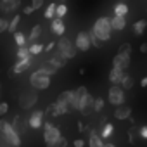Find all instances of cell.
I'll return each instance as SVG.
<instances>
[{
    "label": "cell",
    "instance_id": "obj_25",
    "mask_svg": "<svg viewBox=\"0 0 147 147\" xmlns=\"http://www.w3.org/2000/svg\"><path fill=\"white\" fill-rule=\"evenodd\" d=\"M28 50H30V54H31V57H33V55H38V54L45 52V47H43L42 43H33V45L28 47Z\"/></svg>",
    "mask_w": 147,
    "mask_h": 147
},
{
    "label": "cell",
    "instance_id": "obj_46",
    "mask_svg": "<svg viewBox=\"0 0 147 147\" xmlns=\"http://www.w3.org/2000/svg\"><path fill=\"white\" fill-rule=\"evenodd\" d=\"M102 147H116V145H114V144H111V142H104V145H102Z\"/></svg>",
    "mask_w": 147,
    "mask_h": 147
},
{
    "label": "cell",
    "instance_id": "obj_3",
    "mask_svg": "<svg viewBox=\"0 0 147 147\" xmlns=\"http://www.w3.org/2000/svg\"><path fill=\"white\" fill-rule=\"evenodd\" d=\"M57 52L67 61V59H73L76 54H78V49L73 45V42L69 40V38H66V36H61L59 40H57Z\"/></svg>",
    "mask_w": 147,
    "mask_h": 147
},
{
    "label": "cell",
    "instance_id": "obj_29",
    "mask_svg": "<svg viewBox=\"0 0 147 147\" xmlns=\"http://www.w3.org/2000/svg\"><path fill=\"white\" fill-rule=\"evenodd\" d=\"M66 14H67V7H66V4H59V5L55 7V18L62 19Z\"/></svg>",
    "mask_w": 147,
    "mask_h": 147
},
{
    "label": "cell",
    "instance_id": "obj_21",
    "mask_svg": "<svg viewBox=\"0 0 147 147\" xmlns=\"http://www.w3.org/2000/svg\"><path fill=\"white\" fill-rule=\"evenodd\" d=\"M145 28H147V21H145V19H138L137 23H133V33H135L137 36L144 35Z\"/></svg>",
    "mask_w": 147,
    "mask_h": 147
},
{
    "label": "cell",
    "instance_id": "obj_10",
    "mask_svg": "<svg viewBox=\"0 0 147 147\" xmlns=\"http://www.w3.org/2000/svg\"><path fill=\"white\" fill-rule=\"evenodd\" d=\"M42 123H43V111H40V109L33 111V113L30 114V118H28V125H30V128L38 130V128L42 126Z\"/></svg>",
    "mask_w": 147,
    "mask_h": 147
},
{
    "label": "cell",
    "instance_id": "obj_20",
    "mask_svg": "<svg viewBox=\"0 0 147 147\" xmlns=\"http://www.w3.org/2000/svg\"><path fill=\"white\" fill-rule=\"evenodd\" d=\"M88 145L90 147H102L104 145V140L100 135H97V131H92L90 133V138H88Z\"/></svg>",
    "mask_w": 147,
    "mask_h": 147
},
{
    "label": "cell",
    "instance_id": "obj_5",
    "mask_svg": "<svg viewBox=\"0 0 147 147\" xmlns=\"http://www.w3.org/2000/svg\"><path fill=\"white\" fill-rule=\"evenodd\" d=\"M107 97H109V102L113 106H116V107L125 106V90L119 85H113L107 92Z\"/></svg>",
    "mask_w": 147,
    "mask_h": 147
},
{
    "label": "cell",
    "instance_id": "obj_43",
    "mask_svg": "<svg viewBox=\"0 0 147 147\" xmlns=\"http://www.w3.org/2000/svg\"><path fill=\"white\" fill-rule=\"evenodd\" d=\"M54 47H55V43H54V42H50V43H49V45L45 47V52H50V50H52Z\"/></svg>",
    "mask_w": 147,
    "mask_h": 147
},
{
    "label": "cell",
    "instance_id": "obj_4",
    "mask_svg": "<svg viewBox=\"0 0 147 147\" xmlns=\"http://www.w3.org/2000/svg\"><path fill=\"white\" fill-rule=\"evenodd\" d=\"M30 83L35 90H47L50 87V76L43 75L40 71H35L33 75L30 76Z\"/></svg>",
    "mask_w": 147,
    "mask_h": 147
},
{
    "label": "cell",
    "instance_id": "obj_28",
    "mask_svg": "<svg viewBox=\"0 0 147 147\" xmlns=\"http://www.w3.org/2000/svg\"><path fill=\"white\" fill-rule=\"evenodd\" d=\"M14 42H16L19 47H26V36H24V33L16 31V33H14Z\"/></svg>",
    "mask_w": 147,
    "mask_h": 147
},
{
    "label": "cell",
    "instance_id": "obj_13",
    "mask_svg": "<svg viewBox=\"0 0 147 147\" xmlns=\"http://www.w3.org/2000/svg\"><path fill=\"white\" fill-rule=\"evenodd\" d=\"M30 66H31V57H28V59H21V61H18V62L12 66V69H11V75H12V73H14V75H19V73L26 71Z\"/></svg>",
    "mask_w": 147,
    "mask_h": 147
},
{
    "label": "cell",
    "instance_id": "obj_26",
    "mask_svg": "<svg viewBox=\"0 0 147 147\" xmlns=\"http://www.w3.org/2000/svg\"><path fill=\"white\" fill-rule=\"evenodd\" d=\"M119 87H121L123 90H130V88L133 87V78H131L130 75H125L123 80H121V83H119Z\"/></svg>",
    "mask_w": 147,
    "mask_h": 147
},
{
    "label": "cell",
    "instance_id": "obj_33",
    "mask_svg": "<svg viewBox=\"0 0 147 147\" xmlns=\"http://www.w3.org/2000/svg\"><path fill=\"white\" fill-rule=\"evenodd\" d=\"M47 147H67V140H66L64 137H61V138H57L55 142L47 144Z\"/></svg>",
    "mask_w": 147,
    "mask_h": 147
},
{
    "label": "cell",
    "instance_id": "obj_36",
    "mask_svg": "<svg viewBox=\"0 0 147 147\" xmlns=\"http://www.w3.org/2000/svg\"><path fill=\"white\" fill-rule=\"evenodd\" d=\"M118 54H128V55H130V54H131V45H130V43H121Z\"/></svg>",
    "mask_w": 147,
    "mask_h": 147
},
{
    "label": "cell",
    "instance_id": "obj_6",
    "mask_svg": "<svg viewBox=\"0 0 147 147\" xmlns=\"http://www.w3.org/2000/svg\"><path fill=\"white\" fill-rule=\"evenodd\" d=\"M36 100H38V94H36L35 90H26V92H23L21 97H19V106H21L23 109H31V107L36 104Z\"/></svg>",
    "mask_w": 147,
    "mask_h": 147
},
{
    "label": "cell",
    "instance_id": "obj_41",
    "mask_svg": "<svg viewBox=\"0 0 147 147\" xmlns=\"http://www.w3.org/2000/svg\"><path fill=\"white\" fill-rule=\"evenodd\" d=\"M138 133H140V137H142V138H145V140H147V126H142Z\"/></svg>",
    "mask_w": 147,
    "mask_h": 147
},
{
    "label": "cell",
    "instance_id": "obj_39",
    "mask_svg": "<svg viewBox=\"0 0 147 147\" xmlns=\"http://www.w3.org/2000/svg\"><path fill=\"white\" fill-rule=\"evenodd\" d=\"M42 5H43V0H31V7L36 11V9H42Z\"/></svg>",
    "mask_w": 147,
    "mask_h": 147
},
{
    "label": "cell",
    "instance_id": "obj_11",
    "mask_svg": "<svg viewBox=\"0 0 147 147\" xmlns=\"http://www.w3.org/2000/svg\"><path fill=\"white\" fill-rule=\"evenodd\" d=\"M21 7V0H0V11L2 12H16Z\"/></svg>",
    "mask_w": 147,
    "mask_h": 147
},
{
    "label": "cell",
    "instance_id": "obj_38",
    "mask_svg": "<svg viewBox=\"0 0 147 147\" xmlns=\"http://www.w3.org/2000/svg\"><path fill=\"white\" fill-rule=\"evenodd\" d=\"M7 111H9V104L7 102H0V116L7 114Z\"/></svg>",
    "mask_w": 147,
    "mask_h": 147
},
{
    "label": "cell",
    "instance_id": "obj_2",
    "mask_svg": "<svg viewBox=\"0 0 147 147\" xmlns=\"http://www.w3.org/2000/svg\"><path fill=\"white\" fill-rule=\"evenodd\" d=\"M0 133L2 137L12 145V147H21V138H19V133L12 128V125L5 119H0Z\"/></svg>",
    "mask_w": 147,
    "mask_h": 147
},
{
    "label": "cell",
    "instance_id": "obj_22",
    "mask_svg": "<svg viewBox=\"0 0 147 147\" xmlns=\"http://www.w3.org/2000/svg\"><path fill=\"white\" fill-rule=\"evenodd\" d=\"M71 99H73V90H64V92H61L59 94V97H57V102H62V104H71Z\"/></svg>",
    "mask_w": 147,
    "mask_h": 147
},
{
    "label": "cell",
    "instance_id": "obj_42",
    "mask_svg": "<svg viewBox=\"0 0 147 147\" xmlns=\"http://www.w3.org/2000/svg\"><path fill=\"white\" fill-rule=\"evenodd\" d=\"M75 147H85V140H83V138L75 140Z\"/></svg>",
    "mask_w": 147,
    "mask_h": 147
},
{
    "label": "cell",
    "instance_id": "obj_35",
    "mask_svg": "<svg viewBox=\"0 0 147 147\" xmlns=\"http://www.w3.org/2000/svg\"><path fill=\"white\" fill-rule=\"evenodd\" d=\"M102 109H104V99L102 97H97L95 102H94V111L95 113H100Z\"/></svg>",
    "mask_w": 147,
    "mask_h": 147
},
{
    "label": "cell",
    "instance_id": "obj_40",
    "mask_svg": "<svg viewBox=\"0 0 147 147\" xmlns=\"http://www.w3.org/2000/svg\"><path fill=\"white\" fill-rule=\"evenodd\" d=\"M33 12H35V9H33L31 5H28V7L23 9V14H24V16H30V14H33Z\"/></svg>",
    "mask_w": 147,
    "mask_h": 147
},
{
    "label": "cell",
    "instance_id": "obj_19",
    "mask_svg": "<svg viewBox=\"0 0 147 147\" xmlns=\"http://www.w3.org/2000/svg\"><path fill=\"white\" fill-rule=\"evenodd\" d=\"M42 35V26L40 24H35L33 28H31V33H30V36L26 38V43H30V45H33L36 40H38V36Z\"/></svg>",
    "mask_w": 147,
    "mask_h": 147
},
{
    "label": "cell",
    "instance_id": "obj_27",
    "mask_svg": "<svg viewBox=\"0 0 147 147\" xmlns=\"http://www.w3.org/2000/svg\"><path fill=\"white\" fill-rule=\"evenodd\" d=\"M19 21H21V16H19V14H14V19L9 21V28H7V31H9V33H16V28H18Z\"/></svg>",
    "mask_w": 147,
    "mask_h": 147
},
{
    "label": "cell",
    "instance_id": "obj_44",
    "mask_svg": "<svg viewBox=\"0 0 147 147\" xmlns=\"http://www.w3.org/2000/svg\"><path fill=\"white\" fill-rule=\"evenodd\" d=\"M140 52H142V54H147V43H142V45H140Z\"/></svg>",
    "mask_w": 147,
    "mask_h": 147
},
{
    "label": "cell",
    "instance_id": "obj_16",
    "mask_svg": "<svg viewBox=\"0 0 147 147\" xmlns=\"http://www.w3.org/2000/svg\"><path fill=\"white\" fill-rule=\"evenodd\" d=\"M50 28H52V31H54L55 35H59V36H62V35H64V31H66L64 21H62V19H59V18H54V19H52Z\"/></svg>",
    "mask_w": 147,
    "mask_h": 147
},
{
    "label": "cell",
    "instance_id": "obj_12",
    "mask_svg": "<svg viewBox=\"0 0 147 147\" xmlns=\"http://www.w3.org/2000/svg\"><path fill=\"white\" fill-rule=\"evenodd\" d=\"M69 111V106L67 104H62V102H57L55 100V104H52L50 107H49V113L52 114V116H62V114H66Z\"/></svg>",
    "mask_w": 147,
    "mask_h": 147
},
{
    "label": "cell",
    "instance_id": "obj_34",
    "mask_svg": "<svg viewBox=\"0 0 147 147\" xmlns=\"http://www.w3.org/2000/svg\"><path fill=\"white\" fill-rule=\"evenodd\" d=\"M55 7H57L55 4H50V5L47 7V11H45V18H47V19H54V18H55Z\"/></svg>",
    "mask_w": 147,
    "mask_h": 147
},
{
    "label": "cell",
    "instance_id": "obj_48",
    "mask_svg": "<svg viewBox=\"0 0 147 147\" xmlns=\"http://www.w3.org/2000/svg\"><path fill=\"white\" fill-rule=\"evenodd\" d=\"M64 2H66V0H61V4H64Z\"/></svg>",
    "mask_w": 147,
    "mask_h": 147
},
{
    "label": "cell",
    "instance_id": "obj_7",
    "mask_svg": "<svg viewBox=\"0 0 147 147\" xmlns=\"http://www.w3.org/2000/svg\"><path fill=\"white\" fill-rule=\"evenodd\" d=\"M61 130L57 126H54L52 123H45V130H43V140L45 144H50V142H55L57 138H61Z\"/></svg>",
    "mask_w": 147,
    "mask_h": 147
},
{
    "label": "cell",
    "instance_id": "obj_8",
    "mask_svg": "<svg viewBox=\"0 0 147 147\" xmlns=\"http://www.w3.org/2000/svg\"><path fill=\"white\" fill-rule=\"evenodd\" d=\"M75 47H76L78 50H82V52H87V50L92 47V43H90V36H88L87 31H80V33L76 35Z\"/></svg>",
    "mask_w": 147,
    "mask_h": 147
},
{
    "label": "cell",
    "instance_id": "obj_45",
    "mask_svg": "<svg viewBox=\"0 0 147 147\" xmlns=\"http://www.w3.org/2000/svg\"><path fill=\"white\" fill-rule=\"evenodd\" d=\"M140 87H144V88H145V87H147V76H145V78H144V80H142V82H140Z\"/></svg>",
    "mask_w": 147,
    "mask_h": 147
},
{
    "label": "cell",
    "instance_id": "obj_9",
    "mask_svg": "<svg viewBox=\"0 0 147 147\" xmlns=\"http://www.w3.org/2000/svg\"><path fill=\"white\" fill-rule=\"evenodd\" d=\"M130 55L128 54H116L114 59H113V67L116 69H121V71H126L128 66H130Z\"/></svg>",
    "mask_w": 147,
    "mask_h": 147
},
{
    "label": "cell",
    "instance_id": "obj_17",
    "mask_svg": "<svg viewBox=\"0 0 147 147\" xmlns=\"http://www.w3.org/2000/svg\"><path fill=\"white\" fill-rule=\"evenodd\" d=\"M130 114H131V107L130 106H119V107H116V111H114V118L116 119H128L130 118Z\"/></svg>",
    "mask_w": 147,
    "mask_h": 147
},
{
    "label": "cell",
    "instance_id": "obj_18",
    "mask_svg": "<svg viewBox=\"0 0 147 147\" xmlns=\"http://www.w3.org/2000/svg\"><path fill=\"white\" fill-rule=\"evenodd\" d=\"M49 62H50L55 69H61V67H64V66H66V59H64V57H62L57 50H55V54L50 57V61H49Z\"/></svg>",
    "mask_w": 147,
    "mask_h": 147
},
{
    "label": "cell",
    "instance_id": "obj_37",
    "mask_svg": "<svg viewBox=\"0 0 147 147\" xmlns=\"http://www.w3.org/2000/svg\"><path fill=\"white\" fill-rule=\"evenodd\" d=\"M7 28H9V21H7V19H4V18H0V33L7 31Z\"/></svg>",
    "mask_w": 147,
    "mask_h": 147
},
{
    "label": "cell",
    "instance_id": "obj_47",
    "mask_svg": "<svg viewBox=\"0 0 147 147\" xmlns=\"http://www.w3.org/2000/svg\"><path fill=\"white\" fill-rule=\"evenodd\" d=\"M78 131H83V123H78Z\"/></svg>",
    "mask_w": 147,
    "mask_h": 147
},
{
    "label": "cell",
    "instance_id": "obj_14",
    "mask_svg": "<svg viewBox=\"0 0 147 147\" xmlns=\"http://www.w3.org/2000/svg\"><path fill=\"white\" fill-rule=\"evenodd\" d=\"M123 76H125V71L116 69V67H111V71H109V82L113 85H119L121 80H123Z\"/></svg>",
    "mask_w": 147,
    "mask_h": 147
},
{
    "label": "cell",
    "instance_id": "obj_30",
    "mask_svg": "<svg viewBox=\"0 0 147 147\" xmlns=\"http://www.w3.org/2000/svg\"><path fill=\"white\" fill-rule=\"evenodd\" d=\"M16 55H18V61L31 57V54H30V50H28L26 47H19V49H18V52H16Z\"/></svg>",
    "mask_w": 147,
    "mask_h": 147
},
{
    "label": "cell",
    "instance_id": "obj_23",
    "mask_svg": "<svg viewBox=\"0 0 147 147\" xmlns=\"http://www.w3.org/2000/svg\"><path fill=\"white\" fill-rule=\"evenodd\" d=\"M40 73H43V75H47V76H52V75H55V67L50 64V62H43L42 66H40V69H38Z\"/></svg>",
    "mask_w": 147,
    "mask_h": 147
},
{
    "label": "cell",
    "instance_id": "obj_24",
    "mask_svg": "<svg viewBox=\"0 0 147 147\" xmlns=\"http://www.w3.org/2000/svg\"><path fill=\"white\" fill-rule=\"evenodd\" d=\"M126 14H128V5H126L125 2H119V4L114 5V16H121V18H125Z\"/></svg>",
    "mask_w": 147,
    "mask_h": 147
},
{
    "label": "cell",
    "instance_id": "obj_31",
    "mask_svg": "<svg viewBox=\"0 0 147 147\" xmlns=\"http://www.w3.org/2000/svg\"><path fill=\"white\" fill-rule=\"evenodd\" d=\"M113 131H114V126H113L111 123H107V125H104V128H102V133H100V137H102V138H109V137L113 135Z\"/></svg>",
    "mask_w": 147,
    "mask_h": 147
},
{
    "label": "cell",
    "instance_id": "obj_15",
    "mask_svg": "<svg viewBox=\"0 0 147 147\" xmlns=\"http://www.w3.org/2000/svg\"><path fill=\"white\" fill-rule=\"evenodd\" d=\"M111 19V30H116V31H121L126 28V19L121 18V16H113L109 18Z\"/></svg>",
    "mask_w": 147,
    "mask_h": 147
},
{
    "label": "cell",
    "instance_id": "obj_1",
    "mask_svg": "<svg viewBox=\"0 0 147 147\" xmlns=\"http://www.w3.org/2000/svg\"><path fill=\"white\" fill-rule=\"evenodd\" d=\"M92 31L97 35V38L106 43L109 38H111V19L109 18H99L95 23H94V28Z\"/></svg>",
    "mask_w": 147,
    "mask_h": 147
},
{
    "label": "cell",
    "instance_id": "obj_32",
    "mask_svg": "<svg viewBox=\"0 0 147 147\" xmlns=\"http://www.w3.org/2000/svg\"><path fill=\"white\" fill-rule=\"evenodd\" d=\"M88 36H90V43H92L94 47H97V49H100V47L104 45V43H102V42H100V40L97 38V35H95V33H94L92 30L88 31Z\"/></svg>",
    "mask_w": 147,
    "mask_h": 147
}]
</instances>
